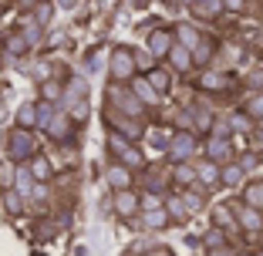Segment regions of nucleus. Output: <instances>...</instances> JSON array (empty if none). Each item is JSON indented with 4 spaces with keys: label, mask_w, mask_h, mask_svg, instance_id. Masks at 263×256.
<instances>
[{
    "label": "nucleus",
    "mask_w": 263,
    "mask_h": 256,
    "mask_svg": "<svg viewBox=\"0 0 263 256\" xmlns=\"http://www.w3.org/2000/svg\"><path fill=\"white\" fill-rule=\"evenodd\" d=\"M145 78H148V85H152L155 91L162 94V98L172 91V71L165 68V61H159L155 68H148V71H145Z\"/></svg>",
    "instance_id": "a211bd4d"
},
{
    "label": "nucleus",
    "mask_w": 263,
    "mask_h": 256,
    "mask_svg": "<svg viewBox=\"0 0 263 256\" xmlns=\"http://www.w3.org/2000/svg\"><path fill=\"white\" fill-rule=\"evenodd\" d=\"M236 256H260V253H253V249H236Z\"/></svg>",
    "instance_id": "49530a36"
},
{
    "label": "nucleus",
    "mask_w": 263,
    "mask_h": 256,
    "mask_svg": "<svg viewBox=\"0 0 263 256\" xmlns=\"http://www.w3.org/2000/svg\"><path fill=\"white\" fill-rule=\"evenodd\" d=\"M17 31L24 34V41H27V44H41V37H44V27H41L37 21H34L31 14H24V21H21V27H17Z\"/></svg>",
    "instance_id": "7c9ffc66"
},
{
    "label": "nucleus",
    "mask_w": 263,
    "mask_h": 256,
    "mask_svg": "<svg viewBox=\"0 0 263 256\" xmlns=\"http://www.w3.org/2000/svg\"><path fill=\"white\" fill-rule=\"evenodd\" d=\"M196 88L202 94H226V91H233V74H226L219 68H202L196 74Z\"/></svg>",
    "instance_id": "6e6552de"
},
{
    "label": "nucleus",
    "mask_w": 263,
    "mask_h": 256,
    "mask_svg": "<svg viewBox=\"0 0 263 256\" xmlns=\"http://www.w3.org/2000/svg\"><path fill=\"white\" fill-rule=\"evenodd\" d=\"M213 125H216L213 108H202V105H193V108H189V132H196L202 139V135L213 132Z\"/></svg>",
    "instance_id": "f3484780"
},
{
    "label": "nucleus",
    "mask_w": 263,
    "mask_h": 256,
    "mask_svg": "<svg viewBox=\"0 0 263 256\" xmlns=\"http://www.w3.org/2000/svg\"><path fill=\"white\" fill-rule=\"evenodd\" d=\"M233 206V216H236V226H240V233L247 236H260L263 233V212L253 209V206H247V202H230Z\"/></svg>",
    "instance_id": "9b49d317"
},
{
    "label": "nucleus",
    "mask_w": 263,
    "mask_h": 256,
    "mask_svg": "<svg viewBox=\"0 0 263 256\" xmlns=\"http://www.w3.org/2000/svg\"><path fill=\"white\" fill-rule=\"evenodd\" d=\"M226 243H230V233H226V229H219V226H209L206 236H202V246H206V249L226 246Z\"/></svg>",
    "instance_id": "e433bc0d"
},
{
    "label": "nucleus",
    "mask_w": 263,
    "mask_h": 256,
    "mask_svg": "<svg viewBox=\"0 0 263 256\" xmlns=\"http://www.w3.org/2000/svg\"><path fill=\"white\" fill-rule=\"evenodd\" d=\"M165 68H169L172 74H189V71H196L193 51H189V47H182V44H172L169 57H165Z\"/></svg>",
    "instance_id": "dca6fc26"
},
{
    "label": "nucleus",
    "mask_w": 263,
    "mask_h": 256,
    "mask_svg": "<svg viewBox=\"0 0 263 256\" xmlns=\"http://www.w3.org/2000/svg\"><path fill=\"white\" fill-rule=\"evenodd\" d=\"M105 145H108V155H111V162H122V165H128L132 172L145 169V152L139 148V142H128V139H122L118 132H108V135H105Z\"/></svg>",
    "instance_id": "f257e3e1"
},
{
    "label": "nucleus",
    "mask_w": 263,
    "mask_h": 256,
    "mask_svg": "<svg viewBox=\"0 0 263 256\" xmlns=\"http://www.w3.org/2000/svg\"><path fill=\"white\" fill-rule=\"evenodd\" d=\"M139 226L142 229H148V233H159V229H165V226H172V219H169V212L165 209H152V212H139Z\"/></svg>",
    "instance_id": "393cba45"
},
{
    "label": "nucleus",
    "mask_w": 263,
    "mask_h": 256,
    "mask_svg": "<svg viewBox=\"0 0 263 256\" xmlns=\"http://www.w3.org/2000/svg\"><path fill=\"white\" fill-rule=\"evenodd\" d=\"M54 7H58V10H74L78 0H54Z\"/></svg>",
    "instance_id": "a18cd8bd"
},
{
    "label": "nucleus",
    "mask_w": 263,
    "mask_h": 256,
    "mask_svg": "<svg viewBox=\"0 0 263 256\" xmlns=\"http://www.w3.org/2000/svg\"><path fill=\"white\" fill-rule=\"evenodd\" d=\"M14 125L17 128H41V115H37V101H24L21 108H17V115H14Z\"/></svg>",
    "instance_id": "b1692460"
},
{
    "label": "nucleus",
    "mask_w": 263,
    "mask_h": 256,
    "mask_svg": "<svg viewBox=\"0 0 263 256\" xmlns=\"http://www.w3.org/2000/svg\"><path fill=\"white\" fill-rule=\"evenodd\" d=\"M108 132H118L122 139H128V142H142L148 128H145L142 118H128V115H118V111L108 108Z\"/></svg>",
    "instance_id": "1a4fd4ad"
},
{
    "label": "nucleus",
    "mask_w": 263,
    "mask_h": 256,
    "mask_svg": "<svg viewBox=\"0 0 263 256\" xmlns=\"http://www.w3.org/2000/svg\"><path fill=\"white\" fill-rule=\"evenodd\" d=\"M162 209L169 212V219H172V223H186V219L193 216V212L186 209V202H182V195H179V192H165Z\"/></svg>",
    "instance_id": "a878e982"
},
{
    "label": "nucleus",
    "mask_w": 263,
    "mask_h": 256,
    "mask_svg": "<svg viewBox=\"0 0 263 256\" xmlns=\"http://www.w3.org/2000/svg\"><path fill=\"white\" fill-rule=\"evenodd\" d=\"M148 139H152V145L155 148H169V142H172V135H176V128H152V132H145Z\"/></svg>",
    "instance_id": "58836bf2"
},
{
    "label": "nucleus",
    "mask_w": 263,
    "mask_h": 256,
    "mask_svg": "<svg viewBox=\"0 0 263 256\" xmlns=\"http://www.w3.org/2000/svg\"><path fill=\"white\" fill-rule=\"evenodd\" d=\"M0 202H4V212L7 216H24V209H27V199H24L17 189H4V195H0Z\"/></svg>",
    "instance_id": "c85d7f7f"
},
{
    "label": "nucleus",
    "mask_w": 263,
    "mask_h": 256,
    "mask_svg": "<svg viewBox=\"0 0 263 256\" xmlns=\"http://www.w3.org/2000/svg\"><path fill=\"white\" fill-rule=\"evenodd\" d=\"M196 189H199V186H193V189H182V192H179V195H182V202H186V209H189V212H199L202 206H206V199H202V195L196 192Z\"/></svg>",
    "instance_id": "ea45409f"
},
{
    "label": "nucleus",
    "mask_w": 263,
    "mask_h": 256,
    "mask_svg": "<svg viewBox=\"0 0 263 256\" xmlns=\"http://www.w3.org/2000/svg\"><path fill=\"white\" fill-rule=\"evenodd\" d=\"M0 68H4V57H0Z\"/></svg>",
    "instance_id": "09e8293b"
},
{
    "label": "nucleus",
    "mask_w": 263,
    "mask_h": 256,
    "mask_svg": "<svg viewBox=\"0 0 263 256\" xmlns=\"http://www.w3.org/2000/svg\"><path fill=\"white\" fill-rule=\"evenodd\" d=\"M31 4H47V0H31Z\"/></svg>",
    "instance_id": "de8ad7c7"
},
{
    "label": "nucleus",
    "mask_w": 263,
    "mask_h": 256,
    "mask_svg": "<svg viewBox=\"0 0 263 256\" xmlns=\"http://www.w3.org/2000/svg\"><path fill=\"white\" fill-rule=\"evenodd\" d=\"M162 202H165V192H155V189H145V192H139V206H142V212L162 209Z\"/></svg>",
    "instance_id": "c9c22d12"
},
{
    "label": "nucleus",
    "mask_w": 263,
    "mask_h": 256,
    "mask_svg": "<svg viewBox=\"0 0 263 256\" xmlns=\"http://www.w3.org/2000/svg\"><path fill=\"white\" fill-rule=\"evenodd\" d=\"M172 44H176V31L172 27H152L148 31V37H145V51L155 57V61H165L169 57V51H172Z\"/></svg>",
    "instance_id": "9d476101"
},
{
    "label": "nucleus",
    "mask_w": 263,
    "mask_h": 256,
    "mask_svg": "<svg viewBox=\"0 0 263 256\" xmlns=\"http://www.w3.org/2000/svg\"><path fill=\"white\" fill-rule=\"evenodd\" d=\"M128 88H132V94H135V98H139L145 108H159V105H162V94H159L152 85H148L145 74H135V78L128 81Z\"/></svg>",
    "instance_id": "2eb2a0df"
},
{
    "label": "nucleus",
    "mask_w": 263,
    "mask_h": 256,
    "mask_svg": "<svg viewBox=\"0 0 263 256\" xmlns=\"http://www.w3.org/2000/svg\"><path fill=\"white\" fill-rule=\"evenodd\" d=\"M240 111L250 118V122H263V88H260V91H253L247 101H243Z\"/></svg>",
    "instance_id": "473e14b6"
},
{
    "label": "nucleus",
    "mask_w": 263,
    "mask_h": 256,
    "mask_svg": "<svg viewBox=\"0 0 263 256\" xmlns=\"http://www.w3.org/2000/svg\"><path fill=\"white\" fill-rule=\"evenodd\" d=\"M24 165H27V172L34 175V182H51V179H54V165H51V159H47L44 152H37L31 162H24Z\"/></svg>",
    "instance_id": "412c9836"
},
{
    "label": "nucleus",
    "mask_w": 263,
    "mask_h": 256,
    "mask_svg": "<svg viewBox=\"0 0 263 256\" xmlns=\"http://www.w3.org/2000/svg\"><path fill=\"white\" fill-rule=\"evenodd\" d=\"M223 7H226V10H233V14H240V10L247 7V0H223Z\"/></svg>",
    "instance_id": "c03bdc74"
},
{
    "label": "nucleus",
    "mask_w": 263,
    "mask_h": 256,
    "mask_svg": "<svg viewBox=\"0 0 263 256\" xmlns=\"http://www.w3.org/2000/svg\"><path fill=\"white\" fill-rule=\"evenodd\" d=\"M31 51V44L24 41V34L21 31H10L7 37H4V54H10V57H24Z\"/></svg>",
    "instance_id": "c756f323"
},
{
    "label": "nucleus",
    "mask_w": 263,
    "mask_h": 256,
    "mask_svg": "<svg viewBox=\"0 0 263 256\" xmlns=\"http://www.w3.org/2000/svg\"><path fill=\"white\" fill-rule=\"evenodd\" d=\"M108 108L118 111V115H128V118H145V105H142L135 94H132L128 85H111L108 88Z\"/></svg>",
    "instance_id": "39448f33"
},
{
    "label": "nucleus",
    "mask_w": 263,
    "mask_h": 256,
    "mask_svg": "<svg viewBox=\"0 0 263 256\" xmlns=\"http://www.w3.org/2000/svg\"><path fill=\"white\" fill-rule=\"evenodd\" d=\"M0 189H14V165H0Z\"/></svg>",
    "instance_id": "79ce46f5"
},
{
    "label": "nucleus",
    "mask_w": 263,
    "mask_h": 256,
    "mask_svg": "<svg viewBox=\"0 0 263 256\" xmlns=\"http://www.w3.org/2000/svg\"><path fill=\"white\" fill-rule=\"evenodd\" d=\"M61 108L74 118V125H85L88 115H91V101H88V98H78V101H71V105H61Z\"/></svg>",
    "instance_id": "72a5a7b5"
},
{
    "label": "nucleus",
    "mask_w": 263,
    "mask_h": 256,
    "mask_svg": "<svg viewBox=\"0 0 263 256\" xmlns=\"http://www.w3.org/2000/svg\"><path fill=\"white\" fill-rule=\"evenodd\" d=\"M172 31H176V44H182V47H189V51H196V47L202 44V37H206V34L199 31V27H196V24H176V27H172Z\"/></svg>",
    "instance_id": "6ab92c4d"
},
{
    "label": "nucleus",
    "mask_w": 263,
    "mask_h": 256,
    "mask_svg": "<svg viewBox=\"0 0 263 256\" xmlns=\"http://www.w3.org/2000/svg\"><path fill=\"white\" fill-rule=\"evenodd\" d=\"M4 148H7V159H10L14 165L31 162V159L41 152V145H37V135H34L31 128H17V125H14V128L7 132V145H4Z\"/></svg>",
    "instance_id": "7ed1b4c3"
},
{
    "label": "nucleus",
    "mask_w": 263,
    "mask_h": 256,
    "mask_svg": "<svg viewBox=\"0 0 263 256\" xmlns=\"http://www.w3.org/2000/svg\"><path fill=\"white\" fill-rule=\"evenodd\" d=\"M260 236H263V233H260Z\"/></svg>",
    "instance_id": "3c124183"
},
{
    "label": "nucleus",
    "mask_w": 263,
    "mask_h": 256,
    "mask_svg": "<svg viewBox=\"0 0 263 256\" xmlns=\"http://www.w3.org/2000/svg\"><path fill=\"white\" fill-rule=\"evenodd\" d=\"M135 64H139V74H145V71H148V68H155L159 61H155L148 51H135Z\"/></svg>",
    "instance_id": "a19ab883"
},
{
    "label": "nucleus",
    "mask_w": 263,
    "mask_h": 256,
    "mask_svg": "<svg viewBox=\"0 0 263 256\" xmlns=\"http://www.w3.org/2000/svg\"><path fill=\"white\" fill-rule=\"evenodd\" d=\"M169 182H172V189H176V192L199 186V179H196V162H176L169 169Z\"/></svg>",
    "instance_id": "4468645a"
},
{
    "label": "nucleus",
    "mask_w": 263,
    "mask_h": 256,
    "mask_svg": "<svg viewBox=\"0 0 263 256\" xmlns=\"http://www.w3.org/2000/svg\"><path fill=\"white\" fill-rule=\"evenodd\" d=\"M0 10H4V0H0Z\"/></svg>",
    "instance_id": "8fccbe9b"
},
{
    "label": "nucleus",
    "mask_w": 263,
    "mask_h": 256,
    "mask_svg": "<svg viewBox=\"0 0 263 256\" xmlns=\"http://www.w3.org/2000/svg\"><path fill=\"white\" fill-rule=\"evenodd\" d=\"M41 128H44V135H47L51 142H58V145H68V142L74 139V128H78V125H74V118H71L64 108H58L54 115L41 125Z\"/></svg>",
    "instance_id": "0eeeda50"
},
{
    "label": "nucleus",
    "mask_w": 263,
    "mask_h": 256,
    "mask_svg": "<svg viewBox=\"0 0 263 256\" xmlns=\"http://www.w3.org/2000/svg\"><path fill=\"white\" fill-rule=\"evenodd\" d=\"M165 155H169V162H193L196 155H202V142L196 132H189V128H176V135H172L169 148H165Z\"/></svg>",
    "instance_id": "20e7f679"
},
{
    "label": "nucleus",
    "mask_w": 263,
    "mask_h": 256,
    "mask_svg": "<svg viewBox=\"0 0 263 256\" xmlns=\"http://www.w3.org/2000/svg\"><path fill=\"white\" fill-rule=\"evenodd\" d=\"M189 10H193L199 21H216V17L226 14L223 0H193V4H189Z\"/></svg>",
    "instance_id": "5701e85b"
},
{
    "label": "nucleus",
    "mask_w": 263,
    "mask_h": 256,
    "mask_svg": "<svg viewBox=\"0 0 263 256\" xmlns=\"http://www.w3.org/2000/svg\"><path fill=\"white\" fill-rule=\"evenodd\" d=\"M105 182L111 186V192H122V189H135V172L122 162H111L105 169Z\"/></svg>",
    "instance_id": "ddd939ff"
},
{
    "label": "nucleus",
    "mask_w": 263,
    "mask_h": 256,
    "mask_svg": "<svg viewBox=\"0 0 263 256\" xmlns=\"http://www.w3.org/2000/svg\"><path fill=\"white\" fill-rule=\"evenodd\" d=\"M233 155H236V139L233 135H206L202 159H209V162H216V165H226V162H233Z\"/></svg>",
    "instance_id": "423d86ee"
},
{
    "label": "nucleus",
    "mask_w": 263,
    "mask_h": 256,
    "mask_svg": "<svg viewBox=\"0 0 263 256\" xmlns=\"http://www.w3.org/2000/svg\"><path fill=\"white\" fill-rule=\"evenodd\" d=\"M135 74H139V64H135V47L115 44V47H111V54H108V81H111V85H128Z\"/></svg>",
    "instance_id": "f03ea898"
},
{
    "label": "nucleus",
    "mask_w": 263,
    "mask_h": 256,
    "mask_svg": "<svg viewBox=\"0 0 263 256\" xmlns=\"http://www.w3.org/2000/svg\"><path fill=\"white\" fill-rule=\"evenodd\" d=\"M111 209H115L118 219H135L142 212L139 192H135V189H122V192H115V195H111Z\"/></svg>",
    "instance_id": "f8f14e48"
},
{
    "label": "nucleus",
    "mask_w": 263,
    "mask_h": 256,
    "mask_svg": "<svg viewBox=\"0 0 263 256\" xmlns=\"http://www.w3.org/2000/svg\"><path fill=\"white\" fill-rule=\"evenodd\" d=\"M216 51H219L216 41H213V37H202V44L193 51V64H196L199 71H202V68H213V57H216Z\"/></svg>",
    "instance_id": "bb28decb"
},
{
    "label": "nucleus",
    "mask_w": 263,
    "mask_h": 256,
    "mask_svg": "<svg viewBox=\"0 0 263 256\" xmlns=\"http://www.w3.org/2000/svg\"><path fill=\"white\" fill-rule=\"evenodd\" d=\"M219 169H223V165L209 162V159L196 162V179H199V189H216L219 186Z\"/></svg>",
    "instance_id": "4be33fe9"
},
{
    "label": "nucleus",
    "mask_w": 263,
    "mask_h": 256,
    "mask_svg": "<svg viewBox=\"0 0 263 256\" xmlns=\"http://www.w3.org/2000/svg\"><path fill=\"white\" fill-rule=\"evenodd\" d=\"M213 226H219V229H226V233H240V226H236V216H233V206L230 202H223V206H216L213 209Z\"/></svg>",
    "instance_id": "cd10ccee"
},
{
    "label": "nucleus",
    "mask_w": 263,
    "mask_h": 256,
    "mask_svg": "<svg viewBox=\"0 0 263 256\" xmlns=\"http://www.w3.org/2000/svg\"><path fill=\"white\" fill-rule=\"evenodd\" d=\"M206 256H236V246L226 243V246H216V249H206Z\"/></svg>",
    "instance_id": "37998d69"
},
{
    "label": "nucleus",
    "mask_w": 263,
    "mask_h": 256,
    "mask_svg": "<svg viewBox=\"0 0 263 256\" xmlns=\"http://www.w3.org/2000/svg\"><path fill=\"white\" fill-rule=\"evenodd\" d=\"M61 98H64V85L61 81H41V101H51L61 108Z\"/></svg>",
    "instance_id": "f704fd0d"
},
{
    "label": "nucleus",
    "mask_w": 263,
    "mask_h": 256,
    "mask_svg": "<svg viewBox=\"0 0 263 256\" xmlns=\"http://www.w3.org/2000/svg\"><path fill=\"white\" fill-rule=\"evenodd\" d=\"M31 17L41 24V27H47V24H51V17H54V0H47V4H34V7H31Z\"/></svg>",
    "instance_id": "4c0bfd02"
},
{
    "label": "nucleus",
    "mask_w": 263,
    "mask_h": 256,
    "mask_svg": "<svg viewBox=\"0 0 263 256\" xmlns=\"http://www.w3.org/2000/svg\"><path fill=\"white\" fill-rule=\"evenodd\" d=\"M243 179H247V162H226L219 169V186L226 189H240Z\"/></svg>",
    "instance_id": "aec40b11"
},
{
    "label": "nucleus",
    "mask_w": 263,
    "mask_h": 256,
    "mask_svg": "<svg viewBox=\"0 0 263 256\" xmlns=\"http://www.w3.org/2000/svg\"><path fill=\"white\" fill-rule=\"evenodd\" d=\"M243 202L263 212V179H253V182H247V186H243Z\"/></svg>",
    "instance_id": "2f4dec72"
}]
</instances>
